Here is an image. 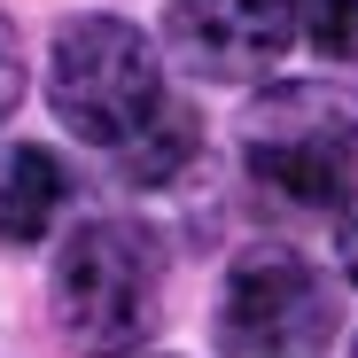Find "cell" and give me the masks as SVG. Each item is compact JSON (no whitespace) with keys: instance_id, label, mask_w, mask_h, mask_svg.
Wrapping results in <instances>:
<instances>
[{"instance_id":"52a82bcc","label":"cell","mask_w":358,"mask_h":358,"mask_svg":"<svg viewBox=\"0 0 358 358\" xmlns=\"http://www.w3.org/2000/svg\"><path fill=\"white\" fill-rule=\"evenodd\" d=\"M195 148H203L195 109L164 101V109H156V117H148V125H141L125 148H117V156H125V179H133V187H164V179H179V171L195 164Z\"/></svg>"},{"instance_id":"9c48e42d","label":"cell","mask_w":358,"mask_h":358,"mask_svg":"<svg viewBox=\"0 0 358 358\" xmlns=\"http://www.w3.org/2000/svg\"><path fill=\"white\" fill-rule=\"evenodd\" d=\"M16 101H24V39H16L8 16H0V125L16 117Z\"/></svg>"},{"instance_id":"7a4b0ae2","label":"cell","mask_w":358,"mask_h":358,"mask_svg":"<svg viewBox=\"0 0 358 358\" xmlns=\"http://www.w3.org/2000/svg\"><path fill=\"white\" fill-rule=\"evenodd\" d=\"M242 171L273 203L343 210L358 195V101H343L320 78L265 86L242 109Z\"/></svg>"},{"instance_id":"277c9868","label":"cell","mask_w":358,"mask_h":358,"mask_svg":"<svg viewBox=\"0 0 358 358\" xmlns=\"http://www.w3.org/2000/svg\"><path fill=\"white\" fill-rule=\"evenodd\" d=\"M210 335L226 358H320L335 343V288L304 250L250 242L218 280Z\"/></svg>"},{"instance_id":"5b68a950","label":"cell","mask_w":358,"mask_h":358,"mask_svg":"<svg viewBox=\"0 0 358 358\" xmlns=\"http://www.w3.org/2000/svg\"><path fill=\"white\" fill-rule=\"evenodd\" d=\"M164 47L187 78L250 86L296 47V0H164Z\"/></svg>"},{"instance_id":"30bf717a","label":"cell","mask_w":358,"mask_h":358,"mask_svg":"<svg viewBox=\"0 0 358 358\" xmlns=\"http://www.w3.org/2000/svg\"><path fill=\"white\" fill-rule=\"evenodd\" d=\"M335 257H343V273L358 280V195L335 210Z\"/></svg>"},{"instance_id":"8fae6325","label":"cell","mask_w":358,"mask_h":358,"mask_svg":"<svg viewBox=\"0 0 358 358\" xmlns=\"http://www.w3.org/2000/svg\"><path fill=\"white\" fill-rule=\"evenodd\" d=\"M350 358H358V343H350Z\"/></svg>"},{"instance_id":"3957f363","label":"cell","mask_w":358,"mask_h":358,"mask_svg":"<svg viewBox=\"0 0 358 358\" xmlns=\"http://www.w3.org/2000/svg\"><path fill=\"white\" fill-rule=\"evenodd\" d=\"M47 101L63 117V133H78L94 148H125L164 109V55L141 24L86 8L47 47Z\"/></svg>"},{"instance_id":"6da1fadb","label":"cell","mask_w":358,"mask_h":358,"mask_svg":"<svg viewBox=\"0 0 358 358\" xmlns=\"http://www.w3.org/2000/svg\"><path fill=\"white\" fill-rule=\"evenodd\" d=\"M55 327L78 358H125L164 320V250L133 218H86L55 257Z\"/></svg>"},{"instance_id":"8992f818","label":"cell","mask_w":358,"mask_h":358,"mask_svg":"<svg viewBox=\"0 0 358 358\" xmlns=\"http://www.w3.org/2000/svg\"><path fill=\"white\" fill-rule=\"evenodd\" d=\"M71 203V171L39 141H0V250H31Z\"/></svg>"},{"instance_id":"ba28073f","label":"cell","mask_w":358,"mask_h":358,"mask_svg":"<svg viewBox=\"0 0 358 358\" xmlns=\"http://www.w3.org/2000/svg\"><path fill=\"white\" fill-rule=\"evenodd\" d=\"M296 39H312L327 63H358V0H296Z\"/></svg>"}]
</instances>
